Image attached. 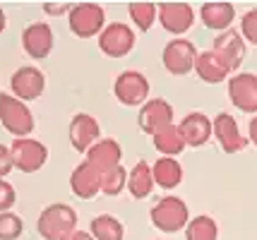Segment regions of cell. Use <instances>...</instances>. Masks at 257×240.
Wrapping results in <instances>:
<instances>
[{"label": "cell", "mask_w": 257, "mask_h": 240, "mask_svg": "<svg viewBox=\"0 0 257 240\" xmlns=\"http://www.w3.org/2000/svg\"><path fill=\"white\" fill-rule=\"evenodd\" d=\"M77 211L65 202H53L41 209L36 218V230L44 240H65L70 233L77 230Z\"/></svg>", "instance_id": "obj_1"}, {"label": "cell", "mask_w": 257, "mask_h": 240, "mask_svg": "<svg viewBox=\"0 0 257 240\" xmlns=\"http://www.w3.org/2000/svg\"><path fill=\"white\" fill-rule=\"evenodd\" d=\"M149 218H152V226L161 233H180L190 223V211L180 197L168 194L149 209Z\"/></svg>", "instance_id": "obj_2"}, {"label": "cell", "mask_w": 257, "mask_h": 240, "mask_svg": "<svg viewBox=\"0 0 257 240\" xmlns=\"http://www.w3.org/2000/svg\"><path fill=\"white\" fill-rule=\"evenodd\" d=\"M0 125L10 132L12 137L24 139L34 132V113L32 108L10 92H0Z\"/></svg>", "instance_id": "obj_3"}, {"label": "cell", "mask_w": 257, "mask_h": 240, "mask_svg": "<svg viewBox=\"0 0 257 240\" xmlns=\"http://www.w3.org/2000/svg\"><path fill=\"white\" fill-rule=\"evenodd\" d=\"M67 27L77 39H99L106 29V10L99 3H75L67 15Z\"/></svg>", "instance_id": "obj_4"}, {"label": "cell", "mask_w": 257, "mask_h": 240, "mask_svg": "<svg viewBox=\"0 0 257 240\" xmlns=\"http://www.w3.org/2000/svg\"><path fill=\"white\" fill-rule=\"evenodd\" d=\"M113 94L123 106H145L149 101V80L140 70H125L113 82Z\"/></svg>", "instance_id": "obj_5"}, {"label": "cell", "mask_w": 257, "mask_h": 240, "mask_svg": "<svg viewBox=\"0 0 257 240\" xmlns=\"http://www.w3.org/2000/svg\"><path fill=\"white\" fill-rule=\"evenodd\" d=\"M197 48L192 41L188 39H171L166 46H164V53H161V63H164V68L171 72V75H176V77H183V75H188L195 70V63H197Z\"/></svg>", "instance_id": "obj_6"}, {"label": "cell", "mask_w": 257, "mask_h": 240, "mask_svg": "<svg viewBox=\"0 0 257 240\" xmlns=\"http://www.w3.org/2000/svg\"><path fill=\"white\" fill-rule=\"evenodd\" d=\"M12 163L15 168L22 173H36L41 171L48 161V147L39 139L24 137V139H15L12 142Z\"/></svg>", "instance_id": "obj_7"}, {"label": "cell", "mask_w": 257, "mask_h": 240, "mask_svg": "<svg viewBox=\"0 0 257 240\" xmlns=\"http://www.w3.org/2000/svg\"><path fill=\"white\" fill-rule=\"evenodd\" d=\"M46 89V75L34 65H22L12 72L10 77V94L20 101H36Z\"/></svg>", "instance_id": "obj_8"}, {"label": "cell", "mask_w": 257, "mask_h": 240, "mask_svg": "<svg viewBox=\"0 0 257 240\" xmlns=\"http://www.w3.org/2000/svg\"><path fill=\"white\" fill-rule=\"evenodd\" d=\"M67 139L75 151L87 154L96 142L101 139V125L99 120L89 113H75L70 125H67Z\"/></svg>", "instance_id": "obj_9"}, {"label": "cell", "mask_w": 257, "mask_h": 240, "mask_svg": "<svg viewBox=\"0 0 257 240\" xmlns=\"http://www.w3.org/2000/svg\"><path fill=\"white\" fill-rule=\"evenodd\" d=\"M135 48V32L123 22L106 24L99 34V51L108 58H125Z\"/></svg>", "instance_id": "obj_10"}, {"label": "cell", "mask_w": 257, "mask_h": 240, "mask_svg": "<svg viewBox=\"0 0 257 240\" xmlns=\"http://www.w3.org/2000/svg\"><path fill=\"white\" fill-rule=\"evenodd\" d=\"M228 99L238 111L257 115V75L255 72H235L228 80Z\"/></svg>", "instance_id": "obj_11"}, {"label": "cell", "mask_w": 257, "mask_h": 240, "mask_svg": "<svg viewBox=\"0 0 257 240\" xmlns=\"http://www.w3.org/2000/svg\"><path fill=\"white\" fill-rule=\"evenodd\" d=\"M137 125L145 135H157L164 127L173 125V106L166 99H149L137 113Z\"/></svg>", "instance_id": "obj_12"}, {"label": "cell", "mask_w": 257, "mask_h": 240, "mask_svg": "<svg viewBox=\"0 0 257 240\" xmlns=\"http://www.w3.org/2000/svg\"><path fill=\"white\" fill-rule=\"evenodd\" d=\"M53 44H56V36H53L51 24L32 22L29 27L22 29V51L32 58V60H44V58H48L51 51H53Z\"/></svg>", "instance_id": "obj_13"}, {"label": "cell", "mask_w": 257, "mask_h": 240, "mask_svg": "<svg viewBox=\"0 0 257 240\" xmlns=\"http://www.w3.org/2000/svg\"><path fill=\"white\" fill-rule=\"evenodd\" d=\"M214 139L219 142L221 151H226V154H238L250 144V139L243 137L238 120L231 113H224V111L216 113V118H214Z\"/></svg>", "instance_id": "obj_14"}, {"label": "cell", "mask_w": 257, "mask_h": 240, "mask_svg": "<svg viewBox=\"0 0 257 240\" xmlns=\"http://www.w3.org/2000/svg\"><path fill=\"white\" fill-rule=\"evenodd\" d=\"M195 22V10L188 3H161L159 5V24L176 39L185 34Z\"/></svg>", "instance_id": "obj_15"}, {"label": "cell", "mask_w": 257, "mask_h": 240, "mask_svg": "<svg viewBox=\"0 0 257 240\" xmlns=\"http://www.w3.org/2000/svg\"><path fill=\"white\" fill-rule=\"evenodd\" d=\"M120 159H123V147H120L118 139H113V137H101L87 151V163H91L101 175L113 171V168H118V166H123Z\"/></svg>", "instance_id": "obj_16"}, {"label": "cell", "mask_w": 257, "mask_h": 240, "mask_svg": "<svg viewBox=\"0 0 257 240\" xmlns=\"http://www.w3.org/2000/svg\"><path fill=\"white\" fill-rule=\"evenodd\" d=\"M178 127H180L183 139H185V144H188V147H195V149L204 147V144L214 137V120L207 118L204 113H200V111L188 113L178 123Z\"/></svg>", "instance_id": "obj_17"}, {"label": "cell", "mask_w": 257, "mask_h": 240, "mask_svg": "<svg viewBox=\"0 0 257 240\" xmlns=\"http://www.w3.org/2000/svg\"><path fill=\"white\" fill-rule=\"evenodd\" d=\"M195 72L202 82L207 84H219V82H226L233 77V68L228 65V60L219 56L216 51H202L197 56V63H195Z\"/></svg>", "instance_id": "obj_18"}, {"label": "cell", "mask_w": 257, "mask_h": 240, "mask_svg": "<svg viewBox=\"0 0 257 240\" xmlns=\"http://www.w3.org/2000/svg\"><path fill=\"white\" fill-rule=\"evenodd\" d=\"M245 46L247 44H245V39H243V34L235 32V29H226V32L214 36V41H212V51H216L224 60H228V65L233 70H238L240 63L245 60V51H247Z\"/></svg>", "instance_id": "obj_19"}, {"label": "cell", "mask_w": 257, "mask_h": 240, "mask_svg": "<svg viewBox=\"0 0 257 240\" xmlns=\"http://www.w3.org/2000/svg\"><path fill=\"white\" fill-rule=\"evenodd\" d=\"M70 190L79 199H94L96 194H101V173L91 163L82 161L70 173Z\"/></svg>", "instance_id": "obj_20"}, {"label": "cell", "mask_w": 257, "mask_h": 240, "mask_svg": "<svg viewBox=\"0 0 257 240\" xmlns=\"http://www.w3.org/2000/svg\"><path fill=\"white\" fill-rule=\"evenodd\" d=\"M200 20L207 29H214L221 34L226 29H231L235 20L233 3H204L200 8Z\"/></svg>", "instance_id": "obj_21"}, {"label": "cell", "mask_w": 257, "mask_h": 240, "mask_svg": "<svg viewBox=\"0 0 257 240\" xmlns=\"http://www.w3.org/2000/svg\"><path fill=\"white\" fill-rule=\"evenodd\" d=\"M154 173H152V166L147 163L145 159L137 161L130 173H127V192L133 194L135 199H145L152 194L154 190Z\"/></svg>", "instance_id": "obj_22"}, {"label": "cell", "mask_w": 257, "mask_h": 240, "mask_svg": "<svg viewBox=\"0 0 257 240\" xmlns=\"http://www.w3.org/2000/svg\"><path fill=\"white\" fill-rule=\"evenodd\" d=\"M152 173H154V183L164 190H176L180 183H183V166H180L178 159H168V156H161L157 159V163L152 166Z\"/></svg>", "instance_id": "obj_23"}, {"label": "cell", "mask_w": 257, "mask_h": 240, "mask_svg": "<svg viewBox=\"0 0 257 240\" xmlns=\"http://www.w3.org/2000/svg\"><path fill=\"white\" fill-rule=\"evenodd\" d=\"M152 144H154V149H157L161 156H168V159H176V156H180L183 154V149L188 147L185 144V139H183V135H180V127L173 123V125L164 127L161 132H157L154 137H152Z\"/></svg>", "instance_id": "obj_24"}, {"label": "cell", "mask_w": 257, "mask_h": 240, "mask_svg": "<svg viewBox=\"0 0 257 240\" xmlns=\"http://www.w3.org/2000/svg\"><path fill=\"white\" fill-rule=\"evenodd\" d=\"M89 233L96 240H125V226L113 214H99L91 218Z\"/></svg>", "instance_id": "obj_25"}, {"label": "cell", "mask_w": 257, "mask_h": 240, "mask_svg": "<svg viewBox=\"0 0 257 240\" xmlns=\"http://www.w3.org/2000/svg\"><path fill=\"white\" fill-rule=\"evenodd\" d=\"M219 238V226L209 214L192 216L188 228H185V240H216Z\"/></svg>", "instance_id": "obj_26"}, {"label": "cell", "mask_w": 257, "mask_h": 240, "mask_svg": "<svg viewBox=\"0 0 257 240\" xmlns=\"http://www.w3.org/2000/svg\"><path fill=\"white\" fill-rule=\"evenodd\" d=\"M127 15H130L133 24H137L140 32H149L159 20V5L157 3H130Z\"/></svg>", "instance_id": "obj_27"}, {"label": "cell", "mask_w": 257, "mask_h": 240, "mask_svg": "<svg viewBox=\"0 0 257 240\" xmlns=\"http://www.w3.org/2000/svg\"><path fill=\"white\" fill-rule=\"evenodd\" d=\"M127 173L130 171H125V166H118V168H113V171L103 173V175H101V194L118 197V194L127 187Z\"/></svg>", "instance_id": "obj_28"}, {"label": "cell", "mask_w": 257, "mask_h": 240, "mask_svg": "<svg viewBox=\"0 0 257 240\" xmlns=\"http://www.w3.org/2000/svg\"><path fill=\"white\" fill-rule=\"evenodd\" d=\"M24 230V221L15 211H0V240H17Z\"/></svg>", "instance_id": "obj_29"}, {"label": "cell", "mask_w": 257, "mask_h": 240, "mask_svg": "<svg viewBox=\"0 0 257 240\" xmlns=\"http://www.w3.org/2000/svg\"><path fill=\"white\" fill-rule=\"evenodd\" d=\"M240 34L245 39V44L257 46V8L247 10L245 15L240 17Z\"/></svg>", "instance_id": "obj_30"}, {"label": "cell", "mask_w": 257, "mask_h": 240, "mask_svg": "<svg viewBox=\"0 0 257 240\" xmlns=\"http://www.w3.org/2000/svg\"><path fill=\"white\" fill-rule=\"evenodd\" d=\"M17 202V192L5 178H0V211H12V206Z\"/></svg>", "instance_id": "obj_31"}, {"label": "cell", "mask_w": 257, "mask_h": 240, "mask_svg": "<svg viewBox=\"0 0 257 240\" xmlns=\"http://www.w3.org/2000/svg\"><path fill=\"white\" fill-rule=\"evenodd\" d=\"M12 168H15V163H12V151H10V147L0 144V178L10 175Z\"/></svg>", "instance_id": "obj_32"}, {"label": "cell", "mask_w": 257, "mask_h": 240, "mask_svg": "<svg viewBox=\"0 0 257 240\" xmlns=\"http://www.w3.org/2000/svg\"><path fill=\"white\" fill-rule=\"evenodd\" d=\"M72 5L67 3H44V12L51 15V17H60V15H70Z\"/></svg>", "instance_id": "obj_33"}, {"label": "cell", "mask_w": 257, "mask_h": 240, "mask_svg": "<svg viewBox=\"0 0 257 240\" xmlns=\"http://www.w3.org/2000/svg\"><path fill=\"white\" fill-rule=\"evenodd\" d=\"M247 139H250V144L257 147V115H252V120L247 125Z\"/></svg>", "instance_id": "obj_34"}, {"label": "cell", "mask_w": 257, "mask_h": 240, "mask_svg": "<svg viewBox=\"0 0 257 240\" xmlns=\"http://www.w3.org/2000/svg\"><path fill=\"white\" fill-rule=\"evenodd\" d=\"M65 240H96V238H94L91 233H87V230H79V228H77L75 233H70Z\"/></svg>", "instance_id": "obj_35"}, {"label": "cell", "mask_w": 257, "mask_h": 240, "mask_svg": "<svg viewBox=\"0 0 257 240\" xmlns=\"http://www.w3.org/2000/svg\"><path fill=\"white\" fill-rule=\"evenodd\" d=\"M5 27H8V20H5V10L0 8V34L5 32Z\"/></svg>", "instance_id": "obj_36"}, {"label": "cell", "mask_w": 257, "mask_h": 240, "mask_svg": "<svg viewBox=\"0 0 257 240\" xmlns=\"http://www.w3.org/2000/svg\"><path fill=\"white\" fill-rule=\"evenodd\" d=\"M152 240H164V238H152Z\"/></svg>", "instance_id": "obj_37"}]
</instances>
